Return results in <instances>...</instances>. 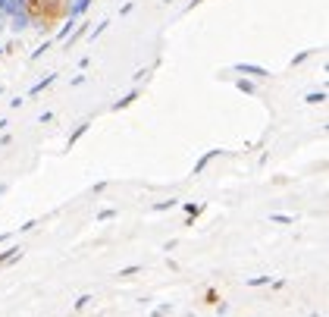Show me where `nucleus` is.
<instances>
[{"label":"nucleus","mask_w":329,"mask_h":317,"mask_svg":"<svg viewBox=\"0 0 329 317\" xmlns=\"http://www.w3.org/2000/svg\"><path fill=\"white\" fill-rule=\"evenodd\" d=\"M25 13H29L35 22H41V0H25Z\"/></svg>","instance_id":"f257e3e1"}]
</instances>
